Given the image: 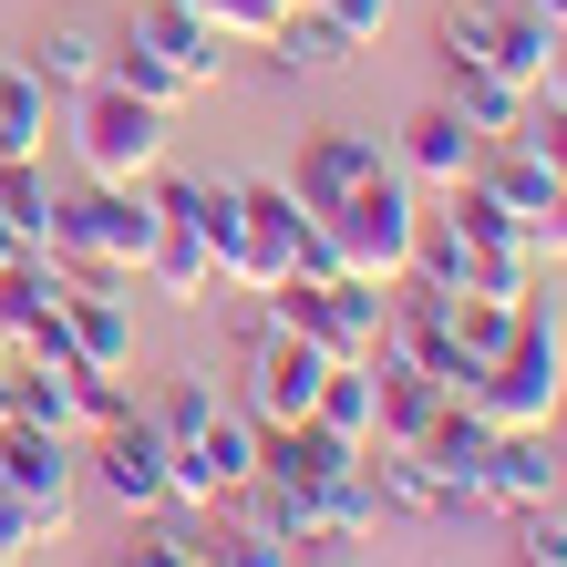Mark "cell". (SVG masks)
<instances>
[{"mask_svg":"<svg viewBox=\"0 0 567 567\" xmlns=\"http://www.w3.org/2000/svg\"><path fill=\"white\" fill-rule=\"evenodd\" d=\"M495 433H537V423H557V403H567V330H557V310H537L526 299V320H516V341L475 372V392H464Z\"/></svg>","mask_w":567,"mask_h":567,"instance_id":"6da1fadb","label":"cell"},{"mask_svg":"<svg viewBox=\"0 0 567 567\" xmlns=\"http://www.w3.org/2000/svg\"><path fill=\"white\" fill-rule=\"evenodd\" d=\"M145 248H155V196L145 186H104V176H93L83 196L52 207V258L73 279H114L124 289V279L145 269Z\"/></svg>","mask_w":567,"mask_h":567,"instance_id":"7a4b0ae2","label":"cell"},{"mask_svg":"<svg viewBox=\"0 0 567 567\" xmlns=\"http://www.w3.org/2000/svg\"><path fill=\"white\" fill-rule=\"evenodd\" d=\"M413 227H423V207H413V176L403 165H382L372 186H351L341 207L320 217V238H330V269L341 279H372V289H392L413 269Z\"/></svg>","mask_w":567,"mask_h":567,"instance_id":"3957f363","label":"cell"},{"mask_svg":"<svg viewBox=\"0 0 567 567\" xmlns=\"http://www.w3.org/2000/svg\"><path fill=\"white\" fill-rule=\"evenodd\" d=\"M73 155H83V176H104V186H145L165 165V104H145V93H124V83L73 93Z\"/></svg>","mask_w":567,"mask_h":567,"instance_id":"277c9868","label":"cell"},{"mask_svg":"<svg viewBox=\"0 0 567 567\" xmlns=\"http://www.w3.org/2000/svg\"><path fill=\"white\" fill-rule=\"evenodd\" d=\"M269 320H289L299 341H320L330 361H372L382 351V289L372 279H279Z\"/></svg>","mask_w":567,"mask_h":567,"instance_id":"5b68a950","label":"cell"},{"mask_svg":"<svg viewBox=\"0 0 567 567\" xmlns=\"http://www.w3.org/2000/svg\"><path fill=\"white\" fill-rule=\"evenodd\" d=\"M73 433H42V423H0V485L21 495L31 516H42V537L73 526Z\"/></svg>","mask_w":567,"mask_h":567,"instance_id":"8992f818","label":"cell"},{"mask_svg":"<svg viewBox=\"0 0 567 567\" xmlns=\"http://www.w3.org/2000/svg\"><path fill=\"white\" fill-rule=\"evenodd\" d=\"M320 372H330V351L299 341L289 320H269V330L248 341V413H258V423H310Z\"/></svg>","mask_w":567,"mask_h":567,"instance_id":"52a82bcc","label":"cell"},{"mask_svg":"<svg viewBox=\"0 0 567 567\" xmlns=\"http://www.w3.org/2000/svg\"><path fill=\"white\" fill-rule=\"evenodd\" d=\"M93 485H104L124 516H165V423L155 413L104 423L93 433Z\"/></svg>","mask_w":567,"mask_h":567,"instance_id":"ba28073f","label":"cell"},{"mask_svg":"<svg viewBox=\"0 0 567 567\" xmlns=\"http://www.w3.org/2000/svg\"><path fill=\"white\" fill-rule=\"evenodd\" d=\"M52 320H62V341H73L83 372H135V299L114 279H62Z\"/></svg>","mask_w":567,"mask_h":567,"instance_id":"9c48e42d","label":"cell"},{"mask_svg":"<svg viewBox=\"0 0 567 567\" xmlns=\"http://www.w3.org/2000/svg\"><path fill=\"white\" fill-rule=\"evenodd\" d=\"M382 176V145L372 135H341V124H320V135H299V165H289V196L310 217H330L351 186H372Z\"/></svg>","mask_w":567,"mask_h":567,"instance_id":"30bf717a","label":"cell"},{"mask_svg":"<svg viewBox=\"0 0 567 567\" xmlns=\"http://www.w3.org/2000/svg\"><path fill=\"white\" fill-rule=\"evenodd\" d=\"M475 124H464L454 104H413L403 114V135H392V165H403V176L413 186H464V176H475Z\"/></svg>","mask_w":567,"mask_h":567,"instance_id":"8fae6325","label":"cell"},{"mask_svg":"<svg viewBox=\"0 0 567 567\" xmlns=\"http://www.w3.org/2000/svg\"><path fill=\"white\" fill-rule=\"evenodd\" d=\"M557 475H567V454H557V433L537 423V433H495V454H485V506H547V495H557Z\"/></svg>","mask_w":567,"mask_h":567,"instance_id":"7c38bea8","label":"cell"},{"mask_svg":"<svg viewBox=\"0 0 567 567\" xmlns=\"http://www.w3.org/2000/svg\"><path fill=\"white\" fill-rule=\"evenodd\" d=\"M413 454H423V464H433V475H444V485L464 495V506H485V495H475V485H485V454H495V423H485L475 403H464V392H454V403H444V413H433V433H423V444H413Z\"/></svg>","mask_w":567,"mask_h":567,"instance_id":"4fadbf2b","label":"cell"},{"mask_svg":"<svg viewBox=\"0 0 567 567\" xmlns=\"http://www.w3.org/2000/svg\"><path fill=\"white\" fill-rule=\"evenodd\" d=\"M372 464V495H382V516H464V495L433 475V464L413 454V444H372L361 454Z\"/></svg>","mask_w":567,"mask_h":567,"instance_id":"5bb4252c","label":"cell"},{"mask_svg":"<svg viewBox=\"0 0 567 567\" xmlns=\"http://www.w3.org/2000/svg\"><path fill=\"white\" fill-rule=\"evenodd\" d=\"M547 62H557V21L537 11V0H506V11H495V52H485V73H506L516 93H537V83H547Z\"/></svg>","mask_w":567,"mask_h":567,"instance_id":"9a60e30c","label":"cell"},{"mask_svg":"<svg viewBox=\"0 0 567 567\" xmlns=\"http://www.w3.org/2000/svg\"><path fill=\"white\" fill-rule=\"evenodd\" d=\"M104 62H114V42H104V31L52 21L42 42H31V62H21V73L42 83V93H93V83H104Z\"/></svg>","mask_w":567,"mask_h":567,"instance_id":"2e32d148","label":"cell"},{"mask_svg":"<svg viewBox=\"0 0 567 567\" xmlns=\"http://www.w3.org/2000/svg\"><path fill=\"white\" fill-rule=\"evenodd\" d=\"M52 207H62V186H52V155H21V165H0V227H11L21 248H42V258H52Z\"/></svg>","mask_w":567,"mask_h":567,"instance_id":"e0dca14e","label":"cell"},{"mask_svg":"<svg viewBox=\"0 0 567 567\" xmlns=\"http://www.w3.org/2000/svg\"><path fill=\"white\" fill-rule=\"evenodd\" d=\"M269 52L289 62V73H341V62H351V31L330 21L320 0H289V11H279V31H269Z\"/></svg>","mask_w":567,"mask_h":567,"instance_id":"ac0fdd59","label":"cell"},{"mask_svg":"<svg viewBox=\"0 0 567 567\" xmlns=\"http://www.w3.org/2000/svg\"><path fill=\"white\" fill-rule=\"evenodd\" d=\"M135 31H145L165 62H186L196 83H217V21H196L186 0H135Z\"/></svg>","mask_w":567,"mask_h":567,"instance_id":"d6986e66","label":"cell"},{"mask_svg":"<svg viewBox=\"0 0 567 567\" xmlns=\"http://www.w3.org/2000/svg\"><path fill=\"white\" fill-rule=\"evenodd\" d=\"M21 155H52V93L21 62H0V165H21Z\"/></svg>","mask_w":567,"mask_h":567,"instance_id":"ffe728a7","label":"cell"},{"mask_svg":"<svg viewBox=\"0 0 567 567\" xmlns=\"http://www.w3.org/2000/svg\"><path fill=\"white\" fill-rule=\"evenodd\" d=\"M444 104L475 124V145H495V135H516V124H526V93L506 73H485V62H454V93H444Z\"/></svg>","mask_w":567,"mask_h":567,"instance_id":"44dd1931","label":"cell"},{"mask_svg":"<svg viewBox=\"0 0 567 567\" xmlns=\"http://www.w3.org/2000/svg\"><path fill=\"white\" fill-rule=\"evenodd\" d=\"M104 83H124V93H145V104H165V114H176L186 93H207V83L186 73V62H165V52L145 42V31H124V42H114V62H104Z\"/></svg>","mask_w":567,"mask_h":567,"instance_id":"7402d4cb","label":"cell"},{"mask_svg":"<svg viewBox=\"0 0 567 567\" xmlns=\"http://www.w3.org/2000/svg\"><path fill=\"white\" fill-rule=\"evenodd\" d=\"M516 320H526V299H485V289H464L454 310H444L454 351H464V372H485V361H495V351L516 341Z\"/></svg>","mask_w":567,"mask_h":567,"instance_id":"603a6c76","label":"cell"},{"mask_svg":"<svg viewBox=\"0 0 567 567\" xmlns=\"http://www.w3.org/2000/svg\"><path fill=\"white\" fill-rule=\"evenodd\" d=\"M62 279H73L62 258H11V269H0V341H21V330L62 299Z\"/></svg>","mask_w":567,"mask_h":567,"instance_id":"cb8c5ba5","label":"cell"},{"mask_svg":"<svg viewBox=\"0 0 567 567\" xmlns=\"http://www.w3.org/2000/svg\"><path fill=\"white\" fill-rule=\"evenodd\" d=\"M310 516H320V537H372V526H382V495H372V464H351V475H330V485H310Z\"/></svg>","mask_w":567,"mask_h":567,"instance_id":"d4e9b609","label":"cell"},{"mask_svg":"<svg viewBox=\"0 0 567 567\" xmlns=\"http://www.w3.org/2000/svg\"><path fill=\"white\" fill-rule=\"evenodd\" d=\"M217 413H227L217 372H176V392H165V413H155V423H165V444H196V433H207Z\"/></svg>","mask_w":567,"mask_h":567,"instance_id":"484cf974","label":"cell"},{"mask_svg":"<svg viewBox=\"0 0 567 567\" xmlns=\"http://www.w3.org/2000/svg\"><path fill=\"white\" fill-rule=\"evenodd\" d=\"M196 537H207V567H289V547L269 526H248V516H217V526H196Z\"/></svg>","mask_w":567,"mask_h":567,"instance_id":"4316f807","label":"cell"},{"mask_svg":"<svg viewBox=\"0 0 567 567\" xmlns=\"http://www.w3.org/2000/svg\"><path fill=\"white\" fill-rule=\"evenodd\" d=\"M516 145H526V155H537L547 176L567 186V104H557V93H526V124H516Z\"/></svg>","mask_w":567,"mask_h":567,"instance_id":"83f0119b","label":"cell"},{"mask_svg":"<svg viewBox=\"0 0 567 567\" xmlns=\"http://www.w3.org/2000/svg\"><path fill=\"white\" fill-rule=\"evenodd\" d=\"M186 11H196V21H217V42H269L289 0H186Z\"/></svg>","mask_w":567,"mask_h":567,"instance_id":"f1b7e54d","label":"cell"},{"mask_svg":"<svg viewBox=\"0 0 567 567\" xmlns=\"http://www.w3.org/2000/svg\"><path fill=\"white\" fill-rule=\"evenodd\" d=\"M516 567H567V516H557V495H547V506H516Z\"/></svg>","mask_w":567,"mask_h":567,"instance_id":"f546056e","label":"cell"},{"mask_svg":"<svg viewBox=\"0 0 567 567\" xmlns=\"http://www.w3.org/2000/svg\"><path fill=\"white\" fill-rule=\"evenodd\" d=\"M495 11H506V0H454L444 11V62H485L495 52Z\"/></svg>","mask_w":567,"mask_h":567,"instance_id":"4dcf8cb0","label":"cell"},{"mask_svg":"<svg viewBox=\"0 0 567 567\" xmlns=\"http://www.w3.org/2000/svg\"><path fill=\"white\" fill-rule=\"evenodd\" d=\"M124 567H207V537H196V526H145V537L124 547Z\"/></svg>","mask_w":567,"mask_h":567,"instance_id":"1f68e13d","label":"cell"},{"mask_svg":"<svg viewBox=\"0 0 567 567\" xmlns=\"http://www.w3.org/2000/svg\"><path fill=\"white\" fill-rule=\"evenodd\" d=\"M526 248H537V269H567V186L547 196V217H526Z\"/></svg>","mask_w":567,"mask_h":567,"instance_id":"d6a6232c","label":"cell"},{"mask_svg":"<svg viewBox=\"0 0 567 567\" xmlns=\"http://www.w3.org/2000/svg\"><path fill=\"white\" fill-rule=\"evenodd\" d=\"M320 11H330V21L351 31V52H361V42H382V31H392V0H320Z\"/></svg>","mask_w":567,"mask_h":567,"instance_id":"836d02e7","label":"cell"},{"mask_svg":"<svg viewBox=\"0 0 567 567\" xmlns=\"http://www.w3.org/2000/svg\"><path fill=\"white\" fill-rule=\"evenodd\" d=\"M31 547H42V516H31L21 495L0 485V557H31Z\"/></svg>","mask_w":567,"mask_h":567,"instance_id":"e575fe53","label":"cell"},{"mask_svg":"<svg viewBox=\"0 0 567 567\" xmlns=\"http://www.w3.org/2000/svg\"><path fill=\"white\" fill-rule=\"evenodd\" d=\"M289 567H361V537H310Z\"/></svg>","mask_w":567,"mask_h":567,"instance_id":"d590c367","label":"cell"},{"mask_svg":"<svg viewBox=\"0 0 567 567\" xmlns=\"http://www.w3.org/2000/svg\"><path fill=\"white\" fill-rule=\"evenodd\" d=\"M11 258H42V248H21V238H11V227H0V269H11Z\"/></svg>","mask_w":567,"mask_h":567,"instance_id":"8d00e7d4","label":"cell"},{"mask_svg":"<svg viewBox=\"0 0 567 567\" xmlns=\"http://www.w3.org/2000/svg\"><path fill=\"white\" fill-rule=\"evenodd\" d=\"M537 11H547V21H557V42H567V0H537Z\"/></svg>","mask_w":567,"mask_h":567,"instance_id":"74e56055","label":"cell"},{"mask_svg":"<svg viewBox=\"0 0 567 567\" xmlns=\"http://www.w3.org/2000/svg\"><path fill=\"white\" fill-rule=\"evenodd\" d=\"M547 433H557V454H567V403H557V423H547Z\"/></svg>","mask_w":567,"mask_h":567,"instance_id":"f35d334b","label":"cell"},{"mask_svg":"<svg viewBox=\"0 0 567 567\" xmlns=\"http://www.w3.org/2000/svg\"><path fill=\"white\" fill-rule=\"evenodd\" d=\"M0 382H11V341H0Z\"/></svg>","mask_w":567,"mask_h":567,"instance_id":"ab89813d","label":"cell"},{"mask_svg":"<svg viewBox=\"0 0 567 567\" xmlns=\"http://www.w3.org/2000/svg\"><path fill=\"white\" fill-rule=\"evenodd\" d=\"M0 567H21V557H0Z\"/></svg>","mask_w":567,"mask_h":567,"instance_id":"60d3db41","label":"cell"}]
</instances>
